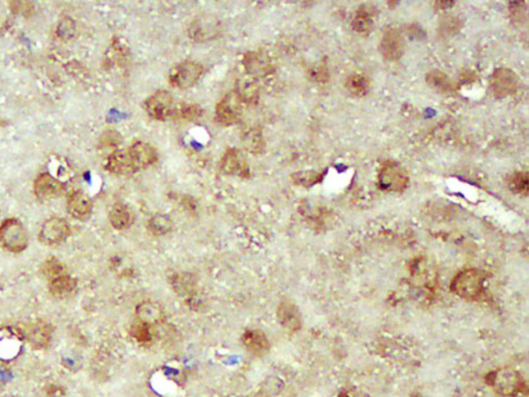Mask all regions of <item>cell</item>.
Returning <instances> with one entry per match:
<instances>
[{
  "label": "cell",
  "instance_id": "obj_1",
  "mask_svg": "<svg viewBox=\"0 0 529 397\" xmlns=\"http://www.w3.org/2000/svg\"><path fill=\"white\" fill-rule=\"evenodd\" d=\"M159 159L156 149L143 141H136L127 149H116L110 153L106 170L116 176L134 175L154 165Z\"/></svg>",
  "mask_w": 529,
  "mask_h": 397
},
{
  "label": "cell",
  "instance_id": "obj_2",
  "mask_svg": "<svg viewBox=\"0 0 529 397\" xmlns=\"http://www.w3.org/2000/svg\"><path fill=\"white\" fill-rule=\"evenodd\" d=\"M486 275L478 269H465L456 275L450 285V291L462 299L473 302L484 293Z\"/></svg>",
  "mask_w": 529,
  "mask_h": 397
},
{
  "label": "cell",
  "instance_id": "obj_3",
  "mask_svg": "<svg viewBox=\"0 0 529 397\" xmlns=\"http://www.w3.org/2000/svg\"><path fill=\"white\" fill-rule=\"evenodd\" d=\"M486 381L500 396H517L524 389L522 376L517 370L509 368L491 371L487 376Z\"/></svg>",
  "mask_w": 529,
  "mask_h": 397
},
{
  "label": "cell",
  "instance_id": "obj_4",
  "mask_svg": "<svg viewBox=\"0 0 529 397\" xmlns=\"http://www.w3.org/2000/svg\"><path fill=\"white\" fill-rule=\"evenodd\" d=\"M410 183L408 172L395 160H387L382 164L378 175V187L382 191L403 192Z\"/></svg>",
  "mask_w": 529,
  "mask_h": 397
},
{
  "label": "cell",
  "instance_id": "obj_5",
  "mask_svg": "<svg viewBox=\"0 0 529 397\" xmlns=\"http://www.w3.org/2000/svg\"><path fill=\"white\" fill-rule=\"evenodd\" d=\"M0 245L11 253H22L29 245L27 230L21 221L5 219L0 224Z\"/></svg>",
  "mask_w": 529,
  "mask_h": 397
},
{
  "label": "cell",
  "instance_id": "obj_6",
  "mask_svg": "<svg viewBox=\"0 0 529 397\" xmlns=\"http://www.w3.org/2000/svg\"><path fill=\"white\" fill-rule=\"evenodd\" d=\"M204 73V67L197 62L184 61L169 71V81L171 86L179 89H188L199 81Z\"/></svg>",
  "mask_w": 529,
  "mask_h": 397
},
{
  "label": "cell",
  "instance_id": "obj_7",
  "mask_svg": "<svg viewBox=\"0 0 529 397\" xmlns=\"http://www.w3.org/2000/svg\"><path fill=\"white\" fill-rule=\"evenodd\" d=\"M177 106L169 92L159 91L145 101V110L148 115L158 121H167L174 118Z\"/></svg>",
  "mask_w": 529,
  "mask_h": 397
},
{
  "label": "cell",
  "instance_id": "obj_8",
  "mask_svg": "<svg viewBox=\"0 0 529 397\" xmlns=\"http://www.w3.org/2000/svg\"><path fill=\"white\" fill-rule=\"evenodd\" d=\"M243 102L234 91L226 94L225 97H223V100L218 104L216 108L217 123L225 127L238 123L243 112Z\"/></svg>",
  "mask_w": 529,
  "mask_h": 397
},
{
  "label": "cell",
  "instance_id": "obj_9",
  "mask_svg": "<svg viewBox=\"0 0 529 397\" xmlns=\"http://www.w3.org/2000/svg\"><path fill=\"white\" fill-rule=\"evenodd\" d=\"M519 88V77L513 70L499 68L491 77V91L496 99H506L515 94Z\"/></svg>",
  "mask_w": 529,
  "mask_h": 397
},
{
  "label": "cell",
  "instance_id": "obj_10",
  "mask_svg": "<svg viewBox=\"0 0 529 397\" xmlns=\"http://www.w3.org/2000/svg\"><path fill=\"white\" fill-rule=\"evenodd\" d=\"M70 232V224L64 219L52 217L44 223L39 232V241L44 245H60L69 237Z\"/></svg>",
  "mask_w": 529,
  "mask_h": 397
},
{
  "label": "cell",
  "instance_id": "obj_11",
  "mask_svg": "<svg viewBox=\"0 0 529 397\" xmlns=\"http://www.w3.org/2000/svg\"><path fill=\"white\" fill-rule=\"evenodd\" d=\"M221 171L224 175L247 178L250 176L247 158L237 149H227L221 160Z\"/></svg>",
  "mask_w": 529,
  "mask_h": 397
},
{
  "label": "cell",
  "instance_id": "obj_12",
  "mask_svg": "<svg viewBox=\"0 0 529 397\" xmlns=\"http://www.w3.org/2000/svg\"><path fill=\"white\" fill-rule=\"evenodd\" d=\"M379 50L387 61H399L404 53V40L400 31L395 27H389L382 35Z\"/></svg>",
  "mask_w": 529,
  "mask_h": 397
},
{
  "label": "cell",
  "instance_id": "obj_13",
  "mask_svg": "<svg viewBox=\"0 0 529 397\" xmlns=\"http://www.w3.org/2000/svg\"><path fill=\"white\" fill-rule=\"evenodd\" d=\"M242 343L245 349L257 357H263L269 352L270 343L268 337L260 330L250 328L244 332L242 336Z\"/></svg>",
  "mask_w": 529,
  "mask_h": 397
},
{
  "label": "cell",
  "instance_id": "obj_14",
  "mask_svg": "<svg viewBox=\"0 0 529 397\" xmlns=\"http://www.w3.org/2000/svg\"><path fill=\"white\" fill-rule=\"evenodd\" d=\"M34 191L40 201H48L53 197L61 195L63 184L58 179L52 177L50 173H42L37 177L34 185Z\"/></svg>",
  "mask_w": 529,
  "mask_h": 397
},
{
  "label": "cell",
  "instance_id": "obj_15",
  "mask_svg": "<svg viewBox=\"0 0 529 397\" xmlns=\"http://www.w3.org/2000/svg\"><path fill=\"white\" fill-rule=\"evenodd\" d=\"M278 322L288 331H299L302 326V317L299 307L291 302H282L278 307Z\"/></svg>",
  "mask_w": 529,
  "mask_h": 397
},
{
  "label": "cell",
  "instance_id": "obj_16",
  "mask_svg": "<svg viewBox=\"0 0 529 397\" xmlns=\"http://www.w3.org/2000/svg\"><path fill=\"white\" fill-rule=\"evenodd\" d=\"M66 209L70 216L78 221H86L90 217L93 211V202L90 197L83 192H74L70 195L66 203Z\"/></svg>",
  "mask_w": 529,
  "mask_h": 397
},
{
  "label": "cell",
  "instance_id": "obj_17",
  "mask_svg": "<svg viewBox=\"0 0 529 397\" xmlns=\"http://www.w3.org/2000/svg\"><path fill=\"white\" fill-rule=\"evenodd\" d=\"M169 281L174 292L177 293L179 297L185 298L186 300L195 299L197 294V280L193 275L190 273H174Z\"/></svg>",
  "mask_w": 529,
  "mask_h": 397
},
{
  "label": "cell",
  "instance_id": "obj_18",
  "mask_svg": "<svg viewBox=\"0 0 529 397\" xmlns=\"http://www.w3.org/2000/svg\"><path fill=\"white\" fill-rule=\"evenodd\" d=\"M52 328L48 323L38 322L31 325L30 330L26 332V339L29 344L36 350L48 348L51 341Z\"/></svg>",
  "mask_w": 529,
  "mask_h": 397
},
{
  "label": "cell",
  "instance_id": "obj_19",
  "mask_svg": "<svg viewBox=\"0 0 529 397\" xmlns=\"http://www.w3.org/2000/svg\"><path fill=\"white\" fill-rule=\"evenodd\" d=\"M243 63L245 69L249 73L247 75H250L252 77L265 76V75L269 74L270 70H271V64H270L268 57L260 53H247L244 56Z\"/></svg>",
  "mask_w": 529,
  "mask_h": 397
},
{
  "label": "cell",
  "instance_id": "obj_20",
  "mask_svg": "<svg viewBox=\"0 0 529 397\" xmlns=\"http://www.w3.org/2000/svg\"><path fill=\"white\" fill-rule=\"evenodd\" d=\"M234 92L237 93V95L244 105H251L258 99L260 89L255 77H252L250 75H245L237 81Z\"/></svg>",
  "mask_w": 529,
  "mask_h": 397
},
{
  "label": "cell",
  "instance_id": "obj_21",
  "mask_svg": "<svg viewBox=\"0 0 529 397\" xmlns=\"http://www.w3.org/2000/svg\"><path fill=\"white\" fill-rule=\"evenodd\" d=\"M109 221L117 230H125L134 222V214L130 206L123 203H116L110 209Z\"/></svg>",
  "mask_w": 529,
  "mask_h": 397
},
{
  "label": "cell",
  "instance_id": "obj_22",
  "mask_svg": "<svg viewBox=\"0 0 529 397\" xmlns=\"http://www.w3.org/2000/svg\"><path fill=\"white\" fill-rule=\"evenodd\" d=\"M77 287V281L69 275H63L60 278L51 280L49 285V291L52 296L58 299L69 297Z\"/></svg>",
  "mask_w": 529,
  "mask_h": 397
},
{
  "label": "cell",
  "instance_id": "obj_23",
  "mask_svg": "<svg viewBox=\"0 0 529 397\" xmlns=\"http://www.w3.org/2000/svg\"><path fill=\"white\" fill-rule=\"evenodd\" d=\"M164 312L159 304L153 302H143L136 307V317L139 322L147 325L159 323L162 319Z\"/></svg>",
  "mask_w": 529,
  "mask_h": 397
},
{
  "label": "cell",
  "instance_id": "obj_24",
  "mask_svg": "<svg viewBox=\"0 0 529 397\" xmlns=\"http://www.w3.org/2000/svg\"><path fill=\"white\" fill-rule=\"evenodd\" d=\"M374 14L373 10L369 8H360L353 19V29L359 34H369L373 30Z\"/></svg>",
  "mask_w": 529,
  "mask_h": 397
},
{
  "label": "cell",
  "instance_id": "obj_25",
  "mask_svg": "<svg viewBox=\"0 0 529 397\" xmlns=\"http://www.w3.org/2000/svg\"><path fill=\"white\" fill-rule=\"evenodd\" d=\"M426 82L429 83L430 87L434 88V91H439L444 94L450 93L454 89L450 79L439 70L430 71L429 74L426 75Z\"/></svg>",
  "mask_w": 529,
  "mask_h": 397
},
{
  "label": "cell",
  "instance_id": "obj_26",
  "mask_svg": "<svg viewBox=\"0 0 529 397\" xmlns=\"http://www.w3.org/2000/svg\"><path fill=\"white\" fill-rule=\"evenodd\" d=\"M173 228V223L169 216L166 215H154L152 219L148 221V229L154 236L167 235Z\"/></svg>",
  "mask_w": 529,
  "mask_h": 397
},
{
  "label": "cell",
  "instance_id": "obj_27",
  "mask_svg": "<svg viewBox=\"0 0 529 397\" xmlns=\"http://www.w3.org/2000/svg\"><path fill=\"white\" fill-rule=\"evenodd\" d=\"M346 88L353 96H364L369 93V81L361 74H353L346 81Z\"/></svg>",
  "mask_w": 529,
  "mask_h": 397
},
{
  "label": "cell",
  "instance_id": "obj_28",
  "mask_svg": "<svg viewBox=\"0 0 529 397\" xmlns=\"http://www.w3.org/2000/svg\"><path fill=\"white\" fill-rule=\"evenodd\" d=\"M508 188L514 193L527 195L528 193V173L527 172H517L510 176L507 180Z\"/></svg>",
  "mask_w": 529,
  "mask_h": 397
},
{
  "label": "cell",
  "instance_id": "obj_29",
  "mask_svg": "<svg viewBox=\"0 0 529 397\" xmlns=\"http://www.w3.org/2000/svg\"><path fill=\"white\" fill-rule=\"evenodd\" d=\"M293 182L304 187V188H310L312 185H317V183H320L322 179H323V173L321 172H317V171H302V172H297L295 175L291 176Z\"/></svg>",
  "mask_w": 529,
  "mask_h": 397
},
{
  "label": "cell",
  "instance_id": "obj_30",
  "mask_svg": "<svg viewBox=\"0 0 529 397\" xmlns=\"http://www.w3.org/2000/svg\"><path fill=\"white\" fill-rule=\"evenodd\" d=\"M203 115V110L199 106L193 105V104H182L177 106L174 118L182 119L186 121H195L198 120Z\"/></svg>",
  "mask_w": 529,
  "mask_h": 397
},
{
  "label": "cell",
  "instance_id": "obj_31",
  "mask_svg": "<svg viewBox=\"0 0 529 397\" xmlns=\"http://www.w3.org/2000/svg\"><path fill=\"white\" fill-rule=\"evenodd\" d=\"M42 271H43L45 276H48L51 280L63 276V275H68L66 274V267L64 266V263H62L56 258H50L44 262Z\"/></svg>",
  "mask_w": 529,
  "mask_h": 397
},
{
  "label": "cell",
  "instance_id": "obj_32",
  "mask_svg": "<svg viewBox=\"0 0 529 397\" xmlns=\"http://www.w3.org/2000/svg\"><path fill=\"white\" fill-rule=\"evenodd\" d=\"M130 333L135 341L140 344H148L153 339L152 331H151V325L147 324L138 323L134 324L130 328Z\"/></svg>",
  "mask_w": 529,
  "mask_h": 397
},
{
  "label": "cell",
  "instance_id": "obj_33",
  "mask_svg": "<svg viewBox=\"0 0 529 397\" xmlns=\"http://www.w3.org/2000/svg\"><path fill=\"white\" fill-rule=\"evenodd\" d=\"M245 146L247 149L252 153H260L263 151L264 144H263V138L260 131H250L245 136Z\"/></svg>",
  "mask_w": 529,
  "mask_h": 397
},
{
  "label": "cell",
  "instance_id": "obj_34",
  "mask_svg": "<svg viewBox=\"0 0 529 397\" xmlns=\"http://www.w3.org/2000/svg\"><path fill=\"white\" fill-rule=\"evenodd\" d=\"M75 30H76V27H75L74 21L70 19L69 17L64 18V19L61 21V23L58 24V27H57V36H58L61 40H70V38L74 37Z\"/></svg>",
  "mask_w": 529,
  "mask_h": 397
},
{
  "label": "cell",
  "instance_id": "obj_35",
  "mask_svg": "<svg viewBox=\"0 0 529 397\" xmlns=\"http://www.w3.org/2000/svg\"><path fill=\"white\" fill-rule=\"evenodd\" d=\"M120 143H121V136H119L115 131L106 132L103 136H102V139H101V144L107 146V147H109V146H116Z\"/></svg>",
  "mask_w": 529,
  "mask_h": 397
},
{
  "label": "cell",
  "instance_id": "obj_36",
  "mask_svg": "<svg viewBox=\"0 0 529 397\" xmlns=\"http://www.w3.org/2000/svg\"><path fill=\"white\" fill-rule=\"evenodd\" d=\"M10 5L12 6L13 11H16L19 14H29L32 10L31 9L32 4L29 1H12Z\"/></svg>",
  "mask_w": 529,
  "mask_h": 397
},
{
  "label": "cell",
  "instance_id": "obj_37",
  "mask_svg": "<svg viewBox=\"0 0 529 397\" xmlns=\"http://www.w3.org/2000/svg\"><path fill=\"white\" fill-rule=\"evenodd\" d=\"M339 397H351V396H348L347 394L343 393V394H340V396Z\"/></svg>",
  "mask_w": 529,
  "mask_h": 397
}]
</instances>
